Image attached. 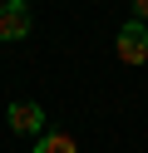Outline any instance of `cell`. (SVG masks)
Masks as SVG:
<instances>
[{
	"instance_id": "obj_1",
	"label": "cell",
	"mask_w": 148,
	"mask_h": 153,
	"mask_svg": "<svg viewBox=\"0 0 148 153\" xmlns=\"http://www.w3.org/2000/svg\"><path fill=\"white\" fill-rule=\"evenodd\" d=\"M5 123H10V133H20V138H45V109L39 104H30V99H15L5 109Z\"/></svg>"
},
{
	"instance_id": "obj_2",
	"label": "cell",
	"mask_w": 148,
	"mask_h": 153,
	"mask_svg": "<svg viewBox=\"0 0 148 153\" xmlns=\"http://www.w3.org/2000/svg\"><path fill=\"white\" fill-rule=\"evenodd\" d=\"M114 50H118L123 64H148V25H143V20H128L123 30H118Z\"/></svg>"
},
{
	"instance_id": "obj_3",
	"label": "cell",
	"mask_w": 148,
	"mask_h": 153,
	"mask_svg": "<svg viewBox=\"0 0 148 153\" xmlns=\"http://www.w3.org/2000/svg\"><path fill=\"white\" fill-rule=\"evenodd\" d=\"M25 35H30V5L25 0H5V10H0V40L15 45Z\"/></svg>"
},
{
	"instance_id": "obj_4",
	"label": "cell",
	"mask_w": 148,
	"mask_h": 153,
	"mask_svg": "<svg viewBox=\"0 0 148 153\" xmlns=\"http://www.w3.org/2000/svg\"><path fill=\"white\" fill-rule=\"evenodd\" d=\"M30 153H79V143H74V133H45Z\"/></svg>"
},
{
	"instance_id": "obj_5",
	"label": "cell",
	"mask_w": 148,
	"mask_h": 153,
	"mask_svg": "<svg viewBox=\"0 0 148 153\" xmlns=\"http://www.w3.org/2000/svg\"><path fill=\"white\" fill-rule=\"evenodd\" d=\"M133 20H143V25H148V0H133Z\"/></svg>"
},
{
	"instance_id": "obj_6",
	"label": "cell",
	"mask_w": 148,
	"mask_h": 153,
	"mask_svg": "<svg viewBox=\"0 0 148 153\" xmlns=\"http://www.w3.org/2000/svg\"><path fill=\"white\" fill-rule=\"evenodd\" d=\"M0 10H5V0H0Z\"/></svg>"
}]
</instances>
